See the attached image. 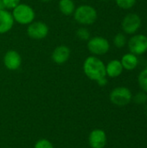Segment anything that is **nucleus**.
<instances>
[{"instance_id":"nucleus-20","label":"nucleus","mask_w":147,"mask_h":148,"mask_svg":"<svg viewBox=\"0 0 147 148\" xmlns=\"http://www.w3.org/2000/svg\"><path fill=\"white\" fill-rule=\"evenodd\" d=\"M34 148H55L52 142L47 139H40L36 143Z\"/></svg>"},{"instance_id":"nucleus-19","label":"nucleus","mask_w":147,"mask_h":148,"mask_svg":"<svg viewBox=\"0 0 147 148\" xmlns=\"http://www.w3.org/2000/svg\"><path fill=\"white\" fill-rule=\"evenodd\" d=\"M116 3L121 9L129 10L136 3V0H116Z\"/></svg>"},{"instance_id":"nucleus-6","label":"nucleus","mask_w":147,"mask_h":148,"mask_svg":"<svg viewBox=\"0 0 147 148\" xmlns=\"http://www.w3.org/2000/svg\"><path fill=\"white\" fill-rule=\"evenodd\" d=\"M49 26L41 21H33L28 25L27 34L28 36L36 40H41L45 38L49 34Z\"/></svg>"},{"instance_id":"nucleus-10","label":"nucleus","mask_w":147,"mask_h":148,"mask_svg":"<svg viewBox=\"0 0 147 148\" xmlns=\"http://www.w3.org/2000/svg\"><path fill=\"white\" fill-rule=\"evenodd\" d=\"M88 144L91 148H104L107 145V134L101 129L93 130L88 136Z\"/></svg>"},{"instance_id":"nucleus-18","label":"nucleus","mask_w":147,"mask_h":148,"mask_svg":"<svg viewBox=\"0 0 147 148\" xmlns=\"http://www.w3.org/2000/svg\"><path fill=\"white\" fill-rule=\"evenodd\" d=\"M139 84L141 89L147 93V69L140 72L139 75Z\"/></svg>"},{"instance_id":"nucleus-12","label":"nucleus","mask_w":147,"mask_h":148,"mask_svg":"<svg viewBox=\"0 0 147 148\" xmlns=\"http://www.w3.org/2000/svg\"><path fill=\"white\" fill-rule=\"evenodd\" d=\"M14 18L12 14L6 10L0 11V34L9 32L14 25Z\"/></svg>"},{"instance_id":"nucleus-15","label":"nucleus","mask_w":147,"mask_h":148,"mask_svg":"<svg viewBox=\"0 0 147 148\" xmlns=\"http://www.w3.org/2000/svg\"><path fill=\"white\" fill-rule=\"evenodd\" d=\"M58 6L62 14L65 16L73 15L75 10V4L73 0H60Z\"/></svg>"},{"instance_id":"nucleus-23","label":"nucleus","mask_w":147,"mask_h":148,"mask_svg":"<svg viewBox=\"0 0 147 148\" xmlns=\"http://www.w3.org/2000/svg\"><path fill=\"white\" fill-rule=\"evenodd\" d=\"M96 82L98 83V85H99V86H101V87H103V86H106V85H107V77H104V78H102V79H101V80L97 81Z\"/></svg>"},{"instance_id":"nucleus-8","label":"nucleus","mask_w":147,"mask_h":148,"mask_svg":"<svg viewBox=\"0 0 147 148\" xmlns=\"http://www.w3.org/2000/svg\"><path fill=\"white\" fill-rule=\"evenodd\" d=\"M140 25H141V19L137 14L134 13L126 15L121 23L123 30L129 35L136 33V31L139 29Z\"/></svg>"},{"instance_id":"nucleus-17","label":"nucleus","mask_w":147,"mask_h":148,"mask_svg":"<svg viewBox=\"0 0 147 148\" xmlns=\"http://www.w3.org/2000/svg\"><path fill=\"white\" fill-rule=\"evenodd\" d=\"M113 44L115 45V47H117L119 49L123 48L126 44V36L124 34H122V33L117 34L113 38Z\"/></svg>"},{"instance_id":"nucleus-1","label":"nucleus","mask_w":147,"mask_h":148,"mask_svg":"<svg viewBox=\"0 0 147 148\" xmlns=\"http://www.w3.org/2000/svg\"><path fill=\"white\" fill-rule=\"evenodd\" d=\"M83 71L86 76L94 82L107 77L106 65L96 56H88L83 63Z\"/></svg>"},{"instance_id":"nucleus-25","label":"nucleus","mask_w":147,"mask_h":148,"mask_svg":"<svg viewBox=\"0 0 147 148\" xmlns=\"http://www.w3.org/2000/svg\"><path fill=\"white\" fill-rule=\"evenodd\" d=\"M42 2H44V3H48V2H50L51 0H41Z\"/></svg>"},{"instance_id":"nucleus-11","label":"nucleus","mask_w":147,"mask_h":148,"mask_svg":"<svg viewBox=\"0 0 147 148\" xmlns=\"http://www.w3.org/2000/svg\"><path fill=\"white\" fill-rule=\"evenodd\" d=\"M70 49L66 45H59L52 52L51 58L52 61L59 65L66 63L70 57Z\"/></svg>"},{"instance_id":"nucleus-9","label":"nucleus","mask_w":147,"mask_h":148,"mask_svg":"<svg viewBox=\"0 0 147 148\" xmlns=\"http://www.w3.org/2000/svg\"><path fill=\"white\" fill-rule=\"evenodd\" d=\"M3 64L8 70H17L22 65V57L17 51L9 50L3 56Z\"/></svg>"},{"instance_id":"nucleus-21","label":"nucleus","mask_w":147,"mask_h":148,"mask_svg":"<svg viewBox=\"0 0 147 148\" xmlns=\"http://www.w3.org/2000/svg\"><path fill=\"white\" fill-rule=\"evenodd\" d=\"M2 1L5 6V9L8 10H13L20 3V0H2Z\"/></svg>"},{"instance_id":"nucleus-5","label":"nucleus","mask_w":147,"mask_h":148,"mask_svg":"<svg viewBox=\"0 0 147 148\" xmlns=\"http://www.w3.org/2000/svg\"><path fill=\"white\" fill-rule=\"evenodd\" d=\"M88 49L93 55L101 56L108 52L110 44L106 38L102 36H94L88 41Z\"/></svg>"},{"instance_id":"nucleus-22","label":"nucleus","mask_w":147,"mask_h":148,"mask_svg":"<svg viewBox=\"0 0 147 148\" xmlns=\"http://www.w3.org/2000/svg\"><path fill=\"white\" fill-rule=\"evenodd\" d=\"M147 101V95L143 93V92H140L139 94L136 95V96L134 97V101L138 104H143L145 103Z\"/></svg>"},{"instance_id":"nucleus-13","label":"nucleus","mask_w":147,"mask_h":148,"mask_svg":"<svg viewBox=\"0 0 147 148\" xmlns=\"http://www.w3.org/2000/svg\"><path fill=\"white\" fill-rule=\"evenodd\" d=\"M123 66L119 60H112L106 66V74L111 78L120 76L123 72Z\"/></svg>"},{"instance_id":"nucleus-24","label":"nucleus","mask_w":147,"mask_h":148,"mask_svg":"<svg viewBox=\"0 0 147 148\" xmlns=\"http://www.w3.org/2000/svg\"><path fill=\"white\" fill-rule=\"evenodd\" d=\"M6 10V9H5V6H4V4H3V1L0 0V11H1V10Z\"/></svg>"},{"instance_id":"nucleus-16","label":"nucleus","mask_w":147,"mask_h":148,"mask_svg":"<svg viewBox=\"0 0 147 148\" xmlns=\"http://www.w3.org/2000/svg\"><path fill=\"white\" fill-rule=\"evenodd\" d=\"M75 34H76V36L80 40H82V41H88L90 39V36H91L90 31L87 28H84V27L79 28L76 30Z\"/></svg>"},{"instance_id":"nucleus-14","label":"nucleus","mask_w":147,"mask_h":148,"mask_svg":"<svg viewBox=\"0 0 147 148\" xmlns=\"http://www.w3.org/2000/svg\"><path fill=\"white\" fill-rule=\"evenodd\" d=\"M123 69L126 70H133L139 63V60L136 55L133 53H127L123 56L121 61H120Z\"/></svg>"},{"instance_id":"nucleus-3","label":"nucleus","mask_w":147,"mask_h":148,"mask_svg":"<svg viewBox=\"0 0 147 148\" xmlns=\"http://www.w3.org/2000/svg\"><path fill=\"white\" fill-rule=\"evenodd\" d=\"M12 16L14 21L22 25H29L36 17V13L33 8L27 3H19L13 9Z\"/></svg>"},{"instance_id":"nucleus-7","label":"nucleus","mask_w":147,"mask_h":148,"mask_svg":"<svg viewBox=\"0 0 147 148\" xmlns=\"http://www.w3.org/2000/svg\"><path fill=\"white\" fill-rule=\"evenodd\" d=\"M128 47L131 53L138 56L147 51V36L145 35L133 36L128 42Z\"/></svg>"},{"instance_id":"nucleus-4","label":"nucleus","mask_w":147,"mask_h":148,"mask_svg":"<svg viewBox=\"0 0 147 148\" xmlns=\"http://www.w3.org/2000/svg\"><path fill=\"white\" fill-rule=\"evenodd\" d=\"M132 93L129 88L126 87H118L112 90L110 93V101L113 104L123 107L130 103L132 101Z\"/></svg>"},{"instance_id":"nucleus-26","label":"nucleus","mask_w":147,"mask_h":148,"mask_svg":"<svg viewBox=\"0 0 147 148\" xmlns=\"http://www.w3.org/2000/svg\"><path fill=\"white\" fill-rule=\"evenodd\" d=\"M102 1H107V0H102Z\"/></svg>"},{"instance_id":"nucleus-2","label":"nucleus","mask_w":147,"mask_h":148,"mask_svg":"<svg viewBox=\"0 0 147 148\" xmlns=\"http://www.w3.org/2000/svg\"><path fill=\"white\" fill-rule=\"evenodd\" d=\"M74 18L75 20L83 25H90L93 24L98 16L96 10L88 4H82L75 8L74 12Z\"/></svg>"}]
</instances>
